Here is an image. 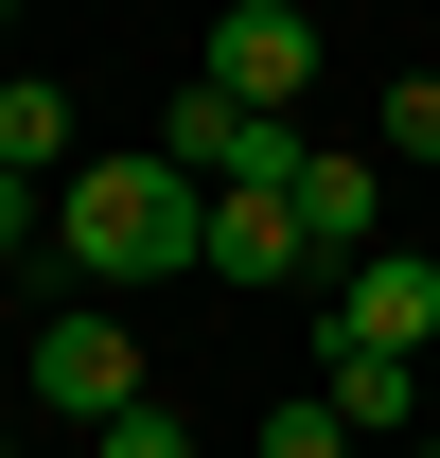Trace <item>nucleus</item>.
<instances>
[{"label": "nucleus", "mask_w": 440, "mask_h": 458, "mask_svg": "<svg viewBox=\"0 0 440 458\" xmlns=\"http://www.w3.org/2000/svg\"><path fill=\"white\" fill-rule=\"evenodd\" d=\"M54 265H71L89 300L212 265V176H176L159 141H141V159H71V176H54Z\"/></svg>", "instance_id": "obj_1"}, {"label": "nucleus", "mask_w": 440, "mask_h": 458, "mask_svg": "<svg viewBox=\"0 0 440 458\" xmlns=\"http://www.w3.org/2000/svg\"><path fill=\"white\" fill-rule=\"evenodd\" d=\"M159 159L212 176V194H300V159H317V141H300V106H247V89H212V71H194V89H176V123H159Z\"/></svg>", "instance_id": "obj_2"}, {"label": "nucleus", "mask_w": 440, "mask_h": 458, "mask_svg": "<svg viewBox=\"0 0 440 458\" xmlns=\"http://www.w3.org/2000/svg\"><path fill=\"white\" fill-rule=\"evenodd\" d=\"M36 405H54V423H123V405H141V335H123L106 300L36 318Z\"/></svg>", "instance_id": "obj_3"}, {"label": "nucleus", "mask_w": 440, "mask_h": 458, "mask_svg": "<svg viewBox=\"0 0 440 458\" xmlns=\"http://www.w3.org/2000/svg\"><path fill=\"white\" fill-rule=\"evenodd\" d=\"M194 71H212V89H247V106H300V89H317V18H300V0H229Z\"/></svg>", "instance_id": "obj_4"}, {"label": "nucleus", "mask_w": 440, "mask_h": 458, "mask_svg": "<svg viewBox=\"0 0 440 458\" xmlns=\"http://www.w3.org/2000/svg\"><path fill=\"white\" fill-rule=\"evenodd\" d=\"M334 335L440 352V265H423V247H370V265H334Z\"/></svg>", "instance_id": "obj_5"}, {"label": "nucleus", "mask_w": 440, "mask_h": 458, "mask_svg": "<svg viewBox=\"0 0 440 458\" xmlns=\"http://www.w3.org/2000/svg\"><path fill=\"white\" fill-rule=\"evenodd\" d=\"M317 388H334V423H352V441H387V423H423V352L334 335V318H317Z\"/></svg>", "instance_id": "obj_6"}, {"label": "nucleus", "mask_w": 440, "mask_h": 458, "mask_svg": "<svg viewBox=\"0 0 440 458\" xmlns=\"http://www.w3.org/2000/svg\"><path fill=\"white\" fill-rule=\"evenodd\" d=\"M370 229H387V159L317 141V159H300V247H317V265H370Z\"/></svg>", "instance_id": "obj_7"}, {"label": "nucleus", "mask_w": 440, "mask_h": 458, "mask_svg": "<svg viewBox=\"0 0 440 458\" xmlns=\"http://www.w3.org/2000/svg\"><path fill=\"white\" fill-rule=\"evenodd\" d=\"M300 194H212V283H300Z\"/></svg>", "instance_id": "obj_8"}, {"label": "nucleus", "mask_w": 440, "mask_h": 458, "mask_svg": "<svg viewBox=\"0 0 440 458\" xmlns=\"http://www.w3.org/2000/svg\"><path fill=\"white\" fill-rule=\"evenodd\" d=\"M0 176H71V89L0 71Z\"/></svg>", "instance_id": "obj_9"}, {"label": "nucleus", "mask_w": 440, "mask_h": 458, "mask_svg": "<svg viewBox=\"0 0 440 458\" xmlns=\"http://www.w3.org/2000/svg\"><path fill=\"white\" fill-rule=\"evenodd\" d=\"M370 159H423V176H440V71H405V89L370 106Z\"/></svg>", "instance_id": "obj_10"}, {"label": "nucleus", "mask_w": 440, "mask_h": 458, "mask_svg": "<svg viewBox=\"0 0 440 458\" xmlns=\"http://www.w3.org/2000/svg\"><path fill=\"white\" fill-rule=\"evenodd\" d=\"M265 458H352V423H334V388H282V405H265Z\"/></svg>", "instance_id": "obj_11"}, {"label": "nucleus", "mask_w": 440, "mask_h": 458, "mask_svg": "<svg viewBox=\"0 0 440 458\" xmlns=\"http://www.w3.org/2000/svg\"><path fill=\"white\" fill-rule=\"evenodd\" d=\"M89 458H194V423L176 405H123V423H89Z\"/></svg>", "instance_id": "obj_12"}, {"label": "nucleus", "mask_w": 440, "mask_h": 458, "mask_svg": "<svg viewBox=\"0 0 440 458\" xmlns=\"http://www.w3.org/2000/svg\"><path fill=\"white\" fill-rule=\"evenodd\" d=\"M18 247H54V176H0V265Z\"/></svg>", "instance_id": "obj_13"}, {"label": "nucleus", "mask_w": 440, "mask_h": 458, "mask_svg": "<svg viewBox=\"0 0 440 458\" xmlns=\"http://www.w3.org/2000/svg\"><path fill=\"white\" fill-rule=\"evenodd\" d=\"M0 18H18V0H0Z\"/></svg>", "instance_id": "obj_14"}, {"label": "nucleus", "mask_w": 440, "mask_h": 458, "mask_svg": "<svg viewBox=\"0 0 440 458\" xmlns=\"http://www.w3.org/2000/svg\"><path fill=\"white\" fill-rule=\"evenodd\" d=\"M0 458H18V441H0Z\"/></svg>", "instance_id": "obj_15"}, {"label": "nucleus", "mask_w": 440, "mask_h": 458, "mask_svg": "<svg viewBox=\"0 0 440 458\" xmlns=\"http://www.w3.org/2000/svg\"><path fill=\"white\" fill-rule=\"evenodd\" d=\"M423 458H440V441H423Z\"/></svg>", "instance_id": "obj_16"}]
</instances>
